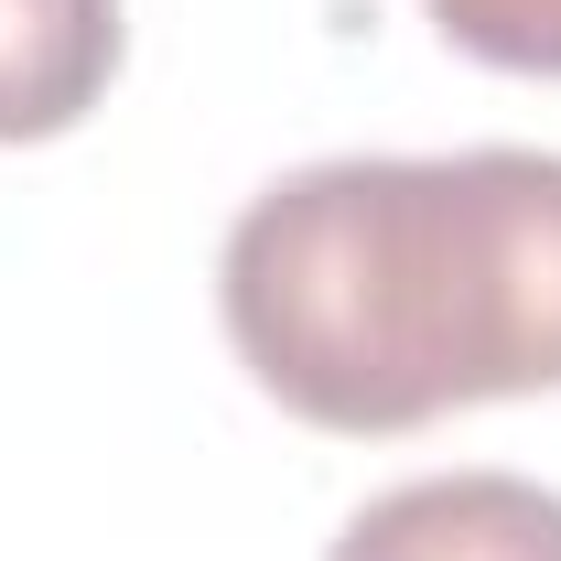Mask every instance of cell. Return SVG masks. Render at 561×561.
<instances>
[{"instance_id":"obj_1","label":"cell","mask_w":561,"mask_h":561,"mask_svg":"<svg viewBox=\"0 0 561 561\" xmlns=\"http://www.w3.org/2000/svg\"><path fill=\"white\" fill-rule=\"evenodd\" d=\"M227 346L313 432L561 389V151H346L249 195Z\"/></svg>"},{"instance_id":"obj_4","label":"cell","mask_w":561,"mask_h":561,"mask_svg":"<svg viewBox=\"0 0 561 561\" xmlns=\"http://www.w3.org/2000/svg\"><path fill=\"white\" fill-rule=\"evenodd\" d=\"M432 22L507 76H561V0H432Z\"/></svg>"},{"instance_id":"obj_2","label":"cell","mask_w":561,"mask_h":561,"mask_svg":"<svg viewBox=\"0 0 561 561\" xmlns=\"http://www.w3.org/2000/svg\"><path fill=\"white\" fill-rule=\"evenodd\" d=\"M324 561H561V496L529 476H421L367 496Z\"/></svg>"},{"instance_id":"obj_3","label":"cell","mask_w":561,"mask_h":561,"mask_svg":"<svg viewBox=\"0 0 561 561\" xmlns=\"http://www.w3.org/2000/svg\"><path fill=\"white\" fill-rule=\"evenodd\" d=\"M119 76V0H0V140L76 130Z\"/></svg>"}]
</instances>
